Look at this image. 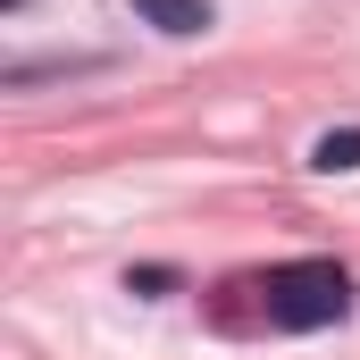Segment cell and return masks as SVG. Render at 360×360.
<instances>
[{
    "label": "cell",
    "instance_id": "cell-1",
    "mask_svg": "<svg viewBox=\"0 0 360 360\" xmlns=\"http://www.w3.org/2000/svg\"><path fill=\"white\" fill-rule=\"evenodd\" d=\"M352 319V269L335 260H285L260 276V327L276 335H319V327H344Z\"/></svg>",
    "mask_w": 360,
    "mask_h": 360
},
{
    "label": "cell",
    "instance_id": "cell-2",
    "mask_svg": "<svg viewBox=\"0 0 360 360\" xmlns=\"http://www.w3.org/2000/svg\"><path fill=\"white\" fill-rule=\"evenodd\" d=\"M134 17L143 25H160V34H176V42H193V34H210L218 17H210V0H134Z\"/></svg>",
    "mask_w": 360,
    "mask_h": 360
},
{
    "label": "cell",
    "instance_id": "cell-3",
    "mask_svg": "<svg viewBox=\"0 0 360 360\" xmlns=\"http://www.w3.org/2000/svg\"><path fill=\"white\" fill-rule=\"evenodd\" d=\"M310 168H319V176H344V168H360V126L319 134V143H310Z\"/></svg>",
    "mask_w": 360,
    "mask_h": 360
},
{
    "label": "cell",
    "instance_id": "cell-4",
    "mask_svg": "<svg viewBox=\"0 0 360 360\" xmlns=\"http://www.w3.org/2000/svg\"><path fill=\"white\" fill-rule=\"evenodd\" d=\"M176 269H126V293H168Z\"/></svg>",
    "mask_w": 360,
    "mask_h": 360
}]
</instances>
